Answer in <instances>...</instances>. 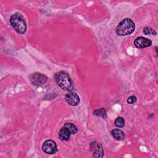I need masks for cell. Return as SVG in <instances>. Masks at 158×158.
I'll return each instance as SVG.
<instances>
[{"mask_svg":"<svg viewBox=\"0 0 158 158\" xmlns=\"http://www.w3.org/2000/svg\"><path fill=\"white\" fill-rule=\"evenodd\" d=\"M134 44L136 48L143 49L150 46L152 44V41L148 38L143 36H139L135 39L134 41Z\"/></svg>","mask_w":158,"mask_h":158,"instance_id":"ba28073f","label":"cell"},{"mask_svg":"<svg viewBox=\"0 0 158 158\" xmlns=\"http://www.w3.org/2000/svg\"><path fill=\"white\" fill-rule=\"evenodd\" d=\"M30 80L33 85L41 86L47 82L48 77L42 73L37 72L30 76Z\"/></svg>","mask_w":158,"mask_h":158,"instance_id":"277c9868","label":"cell"},{"mask_svg":"<svg viewBox=\"0 0 158 158\" xmlns=\"http://www.w3.org/2000/svg\"><path fill=\"white\" fill-rule=\"evenodd\" d=\"M54 80L63 90L70 91L74 88V83L67 73L60 71L54 75Z\"/></svg>","mask_w":158,"mask_h":158,"instance_id":"6da1fadb","label":"cell"},{"mask_svg":"<svg viewBox=\"0 0 158 158\" xmlns=\"http://www.w3.org/2000/svg\"><path fill=\"white\" fill-rule=\"evenodd\" d=\"M70 133L65 127H62L59 131V138L62 141H68L70 137Z\"/></svg>","mask_w":158,"mask_h":158,"instance_id":"9c48e42d","label":"cell"},{"mask_svg":"<svg viewBox=\"0 0 158 158\" xmlns=\"http://www.w3.org/2000/svg\"><path fill=\"white\" fill-rule=\"evenodd\" d=\"M93 114L96 115V116L101 117L103 118H106L107 117L106 112V110H105V109L104 108H100V109L95 110L93 112Z\"/></svg>","mask_w":158,"mask_h":158,"instance_id":"7c38bea8","label":"cell"},{"mask_svg":"<svg viewBox=\"0 0 158 158\" xmlns=\"http://www.w3.org/2000/svg\"><path fill=\"white\" fill-rule=\"evenodd\" d=\"M114 124L118 128H122L125 125V120L123 117H118L115 119L114 122Z\"/></svg>","mask_w":158,"mask_h":158,"instance_id":"4fadbf2b","label":"cell"},{"mask_svg":"<svg viewBox=\"0 0 158 158\" xmlns=\"http://www.w3.org/2000/svg\"><path fill=\"white\" fill-rule=\"evenodd\" d=\"M135 28L133 21L128 18L123 19L116 28V33L118 36H127L132 33Z\"/></svg>","mask_w":158,"mask_h":158,"instance_id":"7a4b0ae2","label":"cell"},{"mask_svg":"<svg viewBox=\"0 0 158 158\" xmlns=\"http://www.w3.org/2000/svg\"><path fill=\"white\" fill-rule=\"evenodd\" d=\"M111 134L115 139L118 141H122L125 138V135L124 132L120 129H114L112 130Z\"/></svg>","mask_w":158,"mask_h":158,"instance_id":"30bf717a","label":"cell"},{"mask_svg":"<svg viewBox=\"0 0 158 158\" xmlns=\"http://www.w3.org/2000/svg\"><path fill=\"white\" fill-rule=\"evenodd\" d=\"M136 101V97L134 95H132V96H130V97L128 98L127 100V103L130 104H134L135 102Z\"/></svg>","mask_w":158,"mask_h":158,"instance_id":"9a60e30c","label":"cell"},{"mask_svg":"<svg viewBox=\"0 0 158 158\" xmlns=\"http://www.w3.org/2000/svg\"><path fill=\"white\" fill-rule=\"evenodd\" d=\"M91 150L93 155L95 157H102L104 155V150L102 144L97 141H93L90 145Z\"/></svg>","mask_w":158,"mask_h":158,"instance_id":"8992f818","label":"cell"},{"mask_svg":"<svg viewBox=\"0 0 158 158\" xmlns=\"http://www.w3.org/2000/svg\"><path fill=\"white\" fill-rule=\"evenodd\" d=\"M10 23L14 29L20 34H23L27 30V24L24 17L19 13L14 14L10 18Z\"/></svg>","mask_w":158,"mask_h":158,"instance_id":"3957f363","label":"cell"},{"mask_svg":"<svg viewBox=\"0 0 158 158\" xmlns=\"http://www.w3.org/2000/svg\"><path fill=\"white\" fill-rule=\"evenodd\" d=\"M43 152L48 154H53L57 151V146L56 143L51 139L45 141L42 145Z\"/></svg>","mask_w":158,"mask_h":158,"instance_id":"5b68a950","label":"cell"},{"mask_svg":"<svg viewBox=\"0 0 158 158\" xmlns=\"http://www.w3.org/2000/svg\"><path fill=\"white\" fill-rule=\"evenodd\" d=\"M65 99L66 102L69 105L72 106H77L80 102V98L78 95L75 92L69 91L68 93L65 94Z\"/></svg>","mask_w":158,"mask_h":158,"instance_id":"52a82bcc","label":"cell"},{"mask_svg":"<svg viewBox=\"0 0 158 158\" xmlns=\"http://www.w3.org/2000/svg\"><path fill=\"white\" fill-rule=\"evenodd\" d=\"M63 127L67 128L69 131L71 135L75 134L78 131V129L77 127L72 123H65Z\"/></svg>","mask_w":158,"mask_h":158,"instance_id":"8fae6325","label":"cell"},{"mask_svg":"<svg viewBox=\"0 0 158 158\" xmlns=\"http://www.w3.org/2000/svg\"><path fill=\"white\" fill-rule=\"evenodd\" d=\"M143 33L145 35H156V31L149 27H146L144 28Z\"/></svg>","mask_w":158,"mask_h":158,"instance_id":"5bb4252c","label":"cell"}]
</instances>
